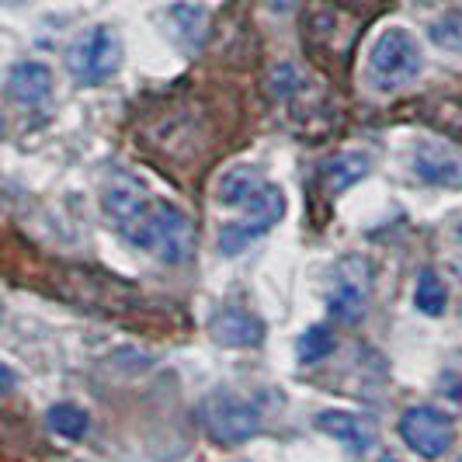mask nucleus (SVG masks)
<instances>
[{"mask_svg": "<svg viewBox=\"0 0 462 462\" xmlns=\"http://www.w3.org/2000/svg\"><path fill=\"white\" fill-rule=\"evenodd\" d=\"M400 439L417 459L439 462L456 445V424L439 407H411L400 417Z\"/></svg>", "mask_w": 462, "mask_h": 462, "instance_id": "obj_7", "label": "nucleus"}, {"mask_svg": "<svg viewBox=\"0 0 462 462\" xmlns=\"http://www.w3.org/2000/svg\"><path fill=\"white\" fill-rule=\"evenodd\" d=\"M372 174V157L365 150H347L337 153L324 163V185L330 191H347L351 185H358L362 178Z\"/></svg>", "mask_w": 462, "mask_h": 462, "instance_id": "obj_13", "label": "nucleus"}, {"mask_svg": "<svg viewBox=\"0 0 462 462\" xmlns=\"http://www.w3.org/2000/svg\"><path fill=\"white\" fill-rule=\"evenodd\" d=\"M317 428L330 435L334 441H341L351 452H369L375 445V428H372L365 417L347 414V411H324L317 414Z\"/></svg>", "mask_w": 462, "mask_h": 462, "instance_id": "obj_11", "label": "nucleus"}, {"mask_svg": "<svg viewBox=\"0 0 462 462\" xmlns=\"http://www.w3.org/2000/svg\"><path fill=\"white\" fill-rule=\"evenodd\" d=\"M101 206H105L108 223L133 247L153 254L163 264L188 261V254H191V223H188V216L178 206L153 199L143 181L129 178V174H116L101 191Z\"/></svg>", "mask_w": 462, "mask_h": 462, "instance_id": "obj_1", "label": "nucleus"}, {"mask_svg": "<svg viewBox=\"0 0 462 462\" xmlns=\"http://www.w3.org/2000/svg\"><path fill=\"white\" fill-rule=\"evenodd\" d=\"M285 216V195L278 185H268L257 191L247 206L236 208V219H230L223 230H219V254H240L254 244L257 236L278 226Z\"/></svg>", "mask_w": 462, "mask_h": 462, "instance_id": "obj_5", "label": "nucleus"}, {"mask_svg": "<svg viewBox=\"0 0 462 462\" xmlns=\"http://www.w3.org/2000/svg\"><path fill=\"white\" fill-rule=\"evenodd\" d=\"M167 22H171V32L181 39L185 49H199L202 46V35H206V11L199 4H174L167 11Z\"/></svg>", "mask_w": 462, "mask_h": 462, "instance_id": "obj_14", "label": "nucleus"}, {"mask_svg": "<svg viewBox=\"0 0 462 462\" xmlns=\"http://www.w3.org/2000/svg\"><path fill=\"white\" fill-rule=\"evenodd\" d=\"M125 49L112 24H94L88 32H80L67 49V69L73 84L80 88H101L122 69Z\"/></svg>", "mask_w": 462, "mask_h": 462, "instance_id": "obj_3", "label": "nucleus"}, {"mask_svg": "<svg viewBox=\"0 0 462 462\" xmlns=\"http://www.w3.org/2000/svg\"><path fill=\"white\" fill-rule=\"evenodd\" d=\"M199 420H202L208 439L219 445H244L254 439L264 424L257 403L233 390H212L199 407Z\"/></svg>", "mask_w": 462, "mask_h": 462, "instance_id": "obj_4", "label": "nucleus"}, {"mask_svg": "<svg viewBox=\"0 0 462 462\" xmlns=\"http://www.w3.org/2000/svg\"><path fill=\"white\" fill-rule=\"evenodd\" d=\"M411 171L417 174V181L431 188H452V191L462 188V153L439 139H417Z\"/></svg>", "mask_w": 462, "mask_h": 462, "instance_id": "obj_8", "label": "nucleus"}, {"mask_svg": "<svg viewBox=\"0 0 462 462\" xmlns=\"http://www.w3.org/2000/svg\"><path fill=\"white\" fill-rule=\"evenodd\" d=\"M7 97L22 108H39L52 97V69L39 60H22L7 69Z\"/></svg>", "mask_w": 462, "mask_h": 462, "instance_id": "obj_10", "label": "nucleus"}, {"mask_svg": "<svg viewBox=\"0 0 462 462\" xmlns=\"http://www.w3.org/2000/svg\"><path fill=\"white\" fill-rule=\"evenodd\" d=\"M208 337L223 347H257L264 341V324L244 306H223L208 320Z\"/></svg>", "mask_w": 462, "mask_h": 462, "instance_id": "obj_9", "label": "nucleus"}, {"mask_svg": "<svg viewBox=\"0 0 462 462\" xmlns=\"http://www.w3.org/2000/svg\"><path fill=\"white\" fill-rule=\"evenodd\" d=\"M435 393L441 403H448L452 411L462 414V355H452L445 362V369L439 372V383H435Z\"/></svg>", "mask_w": 462, "mask_h": 462, "instance_id": "obj_17", "label": "nucleus"}, {"mask_svg": "<svg viewBox=\"0 0 462 462\" xmlns=\"http://www.w3.org/2000/svg\"><path fill=\"white\" fill-rule=\"evenodd\" d=\"M379 462H396V459H393V456H386V459H379Z\"/></svg>", "mask_w": 462, "mask_h": 462, "instance_id": "obj_22", "label": "nucleus"}, {"mask_svg": "<svg viewBox=\"0 0 462 462\" xmlns=\"http://www.w3.org/2000/svg\"><path fill=\"white\" fill-rule=\"evenodd\" d=\"M264 185H268V178L261 174V167L236 163V167H230V171L216 181L212 199H216L223 208H240V206H247V202H251Z\"/></svg>", "mask_w": 462, "mask_h": 462, "instance_id": "obj_12", "label": "nucleus"}, {"mask_svg": "<svg viewBox=\"0 0 462 462\" xmlns=\"http://www.w3.org/2000/svg\"><path fill=\"white\" fill-rule=\"evenodd\" d=\"M414 306L420 310V313H428V317H441L445 306H448V289H445V282H441L431 268H424L420 278H417Z\"/></svg>", "mask_w": 462, "mask_h": 462, "instance_id": "obj_16", "label": "nucleus"}, {"mask_svg": "<svg viewBox=\"0 0 462 462\" xmlns=\"http://www.w3.org/2000/svg\"><path fill=\"white\" fill-rule=\"evenodd\" d=\"M49 428L56 431V435H63V439L77 441L88 435V428H91V417L84 407H77V403H56V407H49Z\"/></svg>", "mask_w": 462, "mask_h": 462, "instance_id": "obj_15", "label": "nucleus"}, {"mask_svg": "<svg viewBox=\"0 0 462 462\" xmlns=\"http://www.w3.org/2000/svg\"><path fill=\"white\" fill-rule=\"evenodd\" d=\"M372 296V268L365 257H341L334 275H330V289H327V313L337 324H358L369 310Z\"/></svg>", "mask_w": 462, "mask_h": 462, "instance_id": "obj_6", "label": "nucleus"}, {"mask_svg": "<svg viewBox=\"0 0 462 462\" xmlns=\"http://www.w3.org/2000/svg\"><path fill=\"white\" fill-rule=\"evenodd\" d=\"M456 240H459V244H462V219H459V223H456Z\"/></svg>", "mask_w": 462, "mask_h": 462, "instance_id": "obj_21", "label": "nucleus"}, {"mask_svg": "<svg viewBox=\"0 0 462 462\" xmlns=\"http://www.w3.org/2000/svg\"><path fill=\"white\" fill-rule=\"evenodd\" d=\"M420 69H424V52H420V42L414 39V32L393 24L372 42L369 84L375 91H400V88L414 84L420 77Z\"/></svg>", "mask_w": 462, "mask_h": 462, "instance_id": "obj_2", "label": "nucleus"}, {"mask_svg": "<svg viewBox=\"0 0 462 462\" xmlns=\"http://www.w3.org/2000/svg\"><path fill=\"white\" fill-rule=\"evenodd\" d=\"M330 351H334V334H330V327L327 324H313L300 337V362H306V365H313V362L327 358Z\"/></svg>", "mask_w": 462, "mask_h": 462, "instance_id": "obj_18", "label": "nucleus"}, {"mask_svg": "<svg viewBox=\"0 0 462 462\" xmlns=\"http://www.w3.org/2000/svg\"><path fill=\"white\" fill-rule=\"evenodd\" d=\"M431 42L462 56V14H445L431 24Z\"/></svg>", "mask_w": 462, "mask_h": 462, "instance_id": "obj_19", "label": "nucleus"}, {"mask_svg": "<svg viewBox=\"0 0 462 462\" xmlns=\"http://www.w3.org/2000/svg\"><path fill=\"white\" fill-rule=\"evenodd\" d=\"M268 4H272V7H278V11H289L296 0H268Z\"/></svg>", "mask_w": 462, "mask_h": 462, "instance_id": "obj_20", "label": "nucleus"}]
</instances>
